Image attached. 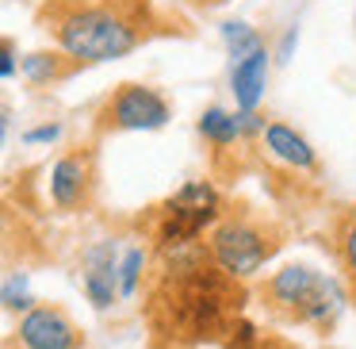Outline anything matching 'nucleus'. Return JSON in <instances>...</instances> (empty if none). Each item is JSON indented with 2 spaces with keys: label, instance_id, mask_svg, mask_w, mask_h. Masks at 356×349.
Returning a JSON list of instances; mask_svg holds the SVG:
<instances>
[{
  "label": "nucleus",
  "instance_id": "nucleus-1",
  "mask_svg": "<svg viewBox=\"0 0 356 349\" xmlns=\"http://www.w3.org/2000/svg\"><path fill=\"white\" fill-rule=\"evenodd\" d=\"M161 265L146 288V318L157 341L169 349H192L226 341L245 311V280H234L211 257L207 242L157 254Z\"/></svg>",
  "mask_w": 356,
  "mask_h": 349
},
{
  "label": "nucleus",
  "instance_id": "nucleus-2",
  "mask_svg": "<svg viewBox=\"0 0 356 349\" xmlns=\"http://www.w3.org/2000/svg\"><path fill=\"white\" fill-rule=\"evenodd\" d=\"M35 24L58 50L85 65L127 58L154 39L192 35L188 20L161 8L157 0H42Z\"/></svg>",
  "mask_w": 356,
  "mask_h": 349
},
{
  "label": "nucleus",
  "instance_id": "nucleus-3",
  "mask_svg": "<svg viewBox=\"0 0 356 349\" xmlns=\"http://www.w3.org/2000/svg\"><path fill=\"white\" fill-rule=\"evenodd\" d=\"M284 238L287 226L280 219L238 203V208H226L218 226L207 234V249L222 272H230L234 280H249L284 249Z\"/></svg>",
  "mask_w": 356,
  "mask_h": 349
},
{
  "label": "nucleus",
  "instance_id": "nucleus-4",
  "mask_svg": "<svg viewBox=\"0 0 356 349\" xmlns=\"http://www.w3.org/2000/svg\"><path fill=\"white\" fill-rule=\"evenodd\" d=\"M345 288L337 280L314 272L310 265H284L280 272L264 277L261 284V300L284 323H299V326H318L330 330L337 323V315L345 311Z\"/></svg>",
  "mask_w": 356,
  "mask_h": 349
},
{
  "label": "nucleus",
  "instance_id": "nucleus-5",
  "mask_svg": "<svg viewBox=\"0 0 356 349\" xmlns=\"http://www.w3.org/2000/svg\"><path fill=\"white\" fill-rule=\"evenodd\" d=\"M226 215V203L211 180H188L161 203H154L146 215V231L154 238L157 254L195 246L203 231H215L218 219Z\"/></svg>",
  "mask_w": 356,
  "mask_h": 349
},
{
  "label": "nucleus",
  "instance_id": "nucleus-6",
  "mask_svg": "<svg viewBox=\"0 0 356 349\" xmlns=\"http://www.w3.org/2000/svg\"><path fill=\"white\" fill-rule=\"evenodd\" d=\"M172 116L169 100L157 93L154 85H127L111 88L104 104L96 108V134H119V131H157Z\"/></svg>",
  "mask_w": 356,
  "mask_h": 349
},
{
  "label": "nucleus",
  "instance_id": "nucleus-7",
  "mask_svg": "<svg viewBox=\"0 0 356 349\" xmlns=\"http://www.w3.org/2000/svg\"><path fill=\"white\" fill-rule=\"evenodd\" d=\"M96 188H100V157L96 146H73L50 165V203L58 211H88L96 200Z\"/></svg>",
  "mask_w": 356,
  "mask_h": 349
},
{
  "label": "nucleus",
  "instance_id": "nucleus-8",
  "mask_svg": "<svg viewBox=\"0 0 356 349\" xmlns=\"http://www.w3.org/2000/svg\"><path fill=\"white\" fill-rule=\"evenodd\" d=\"M19 349H85V334L77 330L70 315L58 303H39L31 307L16 326Z\"/></svg>",
  "mask_w": 356,
  "mask_h": 349
},
{
  "label": "nucleus",
  "instance_id": "nucleus-9",
  "mask_svg": "<svg viewBox=\"0 0 356 349\" xmlns=\"http://www.w3.org/2000/svg\"><path fill=\"white\" fill-rule=\"evenodd\" d=\"M261 150H264L268 162H276L280 169H287L291 177H302V173H307V177H318V173H322L314 146H310L291 123H284V119H268V127H264V134H261Z\"/></svg>",
  "mask_w": 356,
  "mask_h": 349
},
{
  "label": "nucleus",
  "instance_id": "nucleus-10",
  "mask_svg": "<svg viewBox=\"0 0 356 349\" xmlns=\"http://www.w3.org/2000/svg\"><path fill=\"white\" fill-rule=\"evenodd\" d=\"M325 246H330L333 261H337L341 284H345L348 300H356V203L337 208L325 226Z\"/></svg>",
  "mask_w": 356,
  "mask_h": 349
},
{
  "label": "nucleus",
  "instance_id": "nucleus-11",
  "mask_svg": "<svg viewBox=\"0 0 356 349\" xmlns=\"http://www.w3.org/2000/svg\"><path fill=\"white\" fill-rule=\"evenodd\" d=\"M119 292V269H115V246L104 242L85 254V295L92 300V307H111Z\"/></svg>",
  "mask_w": 356,
  "mask_h": 349
},
{
  "label": "nucleus",
  "instance_id": "nucleus-12",
  "mask_svg": "<svg viewBox=\"0 0 356 349\" xmlns=\"http://www.w3.org/2000/svg\"><path fill=\"white\" fill-rule=\"evenodd\" d=\"M81 70H85V62L65 54V50H58V47L54 50H31V54L19 62V73H24L27 85H35V88H54V85H62V81L77 77Z\"/></svg>",
  "mask_w": 356,
  "mask_h": 349
},
{
  "label": "nucleus",
  "instance_id": "nucleus-13",
  "mask_svg": "<svg viewBox=\"0 0 356 349\" xmlns=\"http://www.w3.org/2000/svg\"><path fill=\"white\" fill-rule=\"evenodd\" d=\"M230 85H234L238 111H257V104H261V96H264V85H268V50H257L245 62L234 65Z\"/></svg>",
  "mask_w": 356,
  "mask_h": 349
},
{
  "label": "nucleus",
  "instance_id": "nucleus-14",
  "mask_svg": "<svg viewBox=\"0 0 356 349\" xmlns=\"http://www.w3.org/2000/svg\"><path fill=\"white\" fill-rule=\"evenodd\" d=\"M200 134H203V142L211 146V154L218 157V154H230V150L245 139V127H241V116H234V111L207 108L200 116Z\"/></svg>",
  "mask_w": 356,
  "mask_h": 349
},
{
  "label": "nucleus",
  "instance_id": "nucleus-15",
  "mask_svg": "<svg viewBox=\"0 0 356 349\" xmlns=\"http://www.w3.org/2000/svg\"><path fill=\"white\" fill-rule=\"evenodd\" d=\"M222 35H226V42H230V54L238 58V62H245L249 54L264 50L261 35H257L249 24H222Z\"/></svg>",
  "mask_w": 356,
  "mask_h": 349
},
{
  "label": "nucleus",
  "instance_id": "nucleus-16",
  "mask_svg": "<svg viewBox=\"0 0 356 349\" xmlns=\"http://www.w3.org/2000/svg\"><path fill=\"white\" fill-rule=\"evenodd\" d=\"M142 269H146V254H142V249H131V254H127V261H123V269H119V292H123V295L138 292Z\"/></svg>",
  "mask_w": 356,
  "mask_h": 349
},
{
  "label": "nucleus",
  "instance_id": "nucleus-17",
  "mask_svg": "<svg viewBox=\"0 0 356 349\" xmlns=\"http://www.w3.org/2000/svg\"><path fill=\"white\" fill-rule=\"evenodd\" d=\"M257 341H261V330H257V326L249 323L245 315H241L238 323L230 326V334H226L222 349H257Z\"/></svg>",
  "mask_w": 356,
  "mask_h": 349
},
{
  "label": "nucleus",
  "instance_id": "nucleus-18",
  "mask_svg": "<svg viewBox=\"0 0 356 349\" xmlns=\"http://www.w3.org/2000/svg\"><path fill=\"white\" fill-rule=\"evenodd\" d=\"M4 307L31 311V300H27V292H24V277H12L8 284H4Z\"/></svg>",
  "mask_w": 356,
  "mask_h": 349
},
{
  "label": "nucleus",
  "instance_id": "nucleus-19",
  "mask_svg": "<svg viewBox=\"0 0 356 349\" xmlns=\"http://www.w3.org/2000/svg\"><path fill=\"white\" fill-rule=\"evenodd\" d=\"M0 77L8 81V77H16V42L12 39H4V58H0Z\"/></svg>",
  "mask_w": 356,
  "mask_h": 349
},
{
  "label": "nucleus",
  "instance_id": "nucleus-20",
  "mask_svg": "<svg viewBox=\"0 0 356 349\" xmlns=\"http://www.w3.org/2000/svg\"><path fill=\"white\" fill-rule=\"evenodd\" d=\"M58 134H62V127L50 123V127H35V131H27V134H24V142H54Z\"/></svg>",
  "mask_w": 356,
  "mask_h": 349
},
{
  "label": "nucleus",
  "instance_id": "nucleus-21",
  "mask_svg": "<svg viewBox=\"0 0 356 349\" xmlns=\"http://www.w3.org/2000/svg\"><path fill=\"white\" fill-rule=\"evenodd\" d=\"M257 349H299V346H295V341H287V338H280V334H261Z\"/></svg>",
  "mask_w": 356,
  "mask_h": 349
},
{
  "label": "nucleus",
  "instance_id": "nucleus-22",
  "mask_svg": "<svg viewBox=\"0 0 356 349\" xmlns=\"http://www.w3.org/2000/svg\"><path fill=\"white\" fill-rule=\"evenodd\" d=\"M188 4H195V8H218V4H226V0H188Z\"/></svg>",
  "mask_w": 356,
  "mask_h": 349
}]
</instances>
